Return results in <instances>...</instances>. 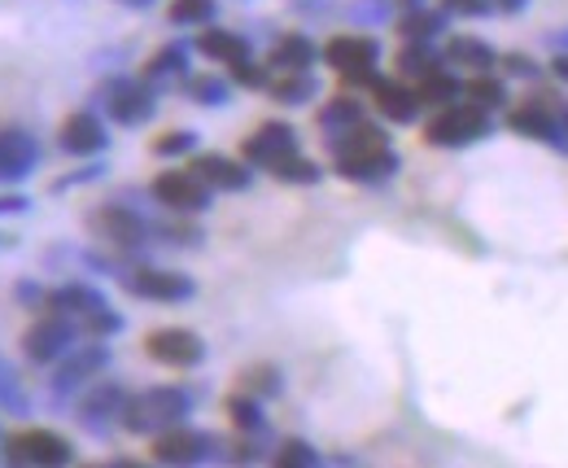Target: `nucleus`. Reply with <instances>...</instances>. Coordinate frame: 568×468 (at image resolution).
<instances>
[{
	"mask_svg": "<svg viewBox=\"0 0 568 468\" xmlns=\"http://www.w3.org/2000/svg\"><path fill=\"white\" fill-rule=\"evenodd\" d=\"M88 228H92V237H96V241H105V246H110V250H118V254H136V250H145V246H149V237H154L149 219H145V215H136L132 206H118V202L96 206V210L88 215Z\"/></svg>",
	"mask_w": 568,
	"mask_h": 468,
	"instance_id": "nucleus-4",
	"label": "nucleus"
},
{
	"mask_svg": "<svg viewBox=\"0 0 568 468\" xmlns=\"http://www.w3.org/2000/svg\"><path fill=\"white\" fill-rule=\"evenodd\" d=\"M323 61L341 75V79H350V83H376L380 75H376V61H380V44L372 39V35H332L328 44H323Z\"/></svg>",
	"mask_w": 568,
	"mask_h": 468,
	"instance_id": "nucleus-5",
	"label": "nucleus"
},
{
	"mask_svg": "<svg viewBox=\"0 0 568 468\" xmlns=\"http://www.w3.org/2000/svg\"><path fill=\"white\" fill-rule=\"evenodd\" d=\"M118 4H132V9H149L154 0H118Z\"/></svg>",
	"mask_w": 568,
	"mask_h": 468,
	"instance_id": "nucleus-47",
	"label": "nucleus"
},
{
	"mask_svg": "<svg viewBox=\"0 0 568 468\" xmlns=\"http://www.w3.org/2000/svg\"><path fill=\"white\" fill-rule=\"evenodd\" d=\"M442 9L455 13V18H490L495 13L490 0H442Z\"/></svg>",
	"mask_w": 568,
	"mask_h": 468,
	"instance_id": "nucleus-42",
	"label": "nucleus"
},
{
	"mask_svg": "<svg viewBox=\"0 0 568 468\" xmlns=\"http://www.w3.org/2000/svg\"><path fill=\"white\" fill-rule=\"evenodd\" d=\"M241 153H246V162H250V167L272 171V167L284 162L288 153H297V132H293L288 123H263L254 136H246Z\"/></svg>",
	"mask_w": 568,
	"mask_h": 468,
	"instance_id": "nucleus-14",
	"label": "nucleus"
},
{
	"mask_svg": "<svg viewBox=\"0 0 568 468\" xmlns=\"http://www.w3.org/2000/svg\"><path fill=\"white\" fill-rule=\"evenodd\" d=\"M184 79H189V44H167V48H158V53L149 57V66H145V83H149L154 92L175 88V83H184Z\"/></svg>",
	"mask_w": 568,
	"mask_h": 468,
	"instance_id": "nucleus-21",
	"label": "nucleus"
},
{
	"mask_svg": "<svg viewBox=\"0 0 568 468\" xmlns=\"http://www.w3.org/2000/svg\"><path fill=\"white\" fill-rule=\"evenodd\" d=\"M416 92H420V105L442 110V105H451V101H459V96H464V79H459L455 70L438 66V70H429V75L416 83Z\"/></svg>",
	"mask_w": 568,
	"mask_h": 468,
	"instance_id": "nucleus-26",
	"label": "nucleus"
},
{
	"mask_svg": "<svg viewBox=\"0 0 568 468\" xmlns=\"http://www.w3.org/2000/svg\"><path fill=\"white\" fill-rule=\"evenodd\" d=\"M189 412H193V395H189L184 386H149V390H140V395H127L118 425H123L127 434L154 438V434H162V430H171V425H184Z\"/></svg>",
	"mask_w": 568,
	"mask_h": 468,
	"instance_id": "nucleus-2",
	"label": "nucleus"
},
{
	"mask_svg": "<svg viewBox=\"0 0 568 468\" xmlns=\"http://www.w3.org/2000/svg\"><path fill=\"white\" fill-rule=\"evenodd\" d=\"M154 460L158 465H206V460H219V438L171 425V430L154 434Z\"/></svg>",
	"mask_w": 568,
	"mask_h": 468,
	"instance_id": "nucleus-9",
	"label": "nucleus"
},
{
	"mask_svg": "<svg viewBox=\"0 0 568 468\" xmlns=\"http://www.w3.org/2000/svg\"><path fill=\"white\" fill-rule=\"evenodd\" d=\"M503 70H508L512 79H538V75H543V66H538L534 57H525V53H508V57H503Z\"/></svg>",
	"mask_w": 568,
	"mask_h": 468,
	"instance_id": "nucleus-41",
	"label": "nucleus"
},
{
	"mask_svg": "<svg viewBox=\"0 0 568 468\" xmlns=\"http://www.w3.org/2000/svg\"><path fill=\"white\" fill-rule=\"evenodd\" d=\"M508 127H512L516 136H530V140H538V145H552V149L568 153L565 118H560L552 105H543L538 96H534V101H525V105H516V110L508 114Z\"/></svg>",
	"mask_w": 568,
	"mask_h": 468,
	"instance_id": "nucleus-13",
	"label": "nucleus"
},
{
	"mask_svg": "<svg viewBox=\"0 0 568 468\" xmlns=\"http://www.w3.org/2000/svg\"><path fill=\"white\" fill-rule=\"evenodd\" d=\"M446 9H424V4H411L407 13H402V22H398V31H402V39H438L442 31H446Z\"/></svg>",
	"mask_w": 568,
	"mask_h": 468,
	"instance_id": "nucleus-29",
	"label": "nucleus"
},
{
	"mask_svg": "<svg viewBox=\"0 0 568 468\" xmlns=\"http://www.w3.org/2000/svg\"><path fill=\"white\" fill-rule=\"evenodd\" d=\"M490 132H495L490 110H481V105H473V101H451V105H442V110L429 118L424 140H429L433 149H468V145L486 140Z\"/></svg>",
	"mask_w": 568,
	"mask_h": 468,
	"instance_id": "nucleus-3",
	"label": "nucleus"
},
{
	"mask_svg": "<svg viewBox=\"0 0 568 468\" xmlns=\"http://www.w3.org/2000/svg\"><path fill=\"white\" fill-rule=\"evenodd\" d=\"M123 403H127V390L118 381H92L79 399V421L88 430H105L110 421L123 416Z\"/></svg>",
	"mask_w": 568,
	"mask_h": 468,
	"instance_id": "nucleus-16",
	"label": "nucleus"
},
{
	"mask_svg": "<svg viewBox=\"0 0 568 468\" xmlns=\"http://www.w3.org/2000/svg\"><path fill=\"white\" fill-rule=\"evenodd\" d=\"M197 53H202V57H211V61H219V66H232V61H246L254 48H250V39H246L241 31L211 26V31H202V35H197Z\"/></svg>",
	"mask_w": 568,
	"mask_h": 468,
	"instance_id": "nucleus-22",
	"label": "nucleus"
},
{
	"mask_svg": "<svg viewBox=\"0 0 568 468\" xmlns=\"http://www.w3.org/2000/svg\"><path fill=\"white\" fill-rule=\"evenodd\" d=\"M367 118V110H363V101L359 96H332L323 110H319V127L332 136V132H345V127H354V123H363Z\"/></svg>",
	"mask_w": 568,
	"mask_h": 468,
	"instance_id": "nucleus-31",
	"label": "nucleus"
},
{
	"mask_svg": "<svg viewBox=\"0 0 568 468\" xmlns=\"http://www.w3.org/2000/svg\"><path fill=\"white\" fill-rule=\"evenodd\" d=\"M105 364H110V351L101 346V338H96L92 346H70V351L57 359V381H53V390H57V395H66V390H75V386L92 381Z\"/></svg>",
	"mask_w": 568,
	"mask_h": 468,
	"instance_id": "nucleus-15",
	"label": "nucleus"
},
{
	"mask_svg": "<svg viewBox=\"0 0 568 468\" xmlns=\"http://www.w3.org/2000/svg\"><path fill=\"white\" fill-rule=\"evenodd\" d=\"M560 118H565V132H568V110H565V114H560Z\"/></svg>",
	"mask_w": 568,
	"mask_h": 468,
	"instance_id": "nucleus-48",
	"label": "nucleus"
},
{
	"mask_svg": "<svg viewBox=\"0 0 568 468\" xmlns=\"http://www.w3.org/2000/svg\"><path fill=\"white\" fill-rule=\"evenodd\" d=\"M547 44H552L556 53H568V26L565 31H556V35H547Z\"/></svg>",
	"mask_w": 568,
	"mask_h": 468,
	"instance_id": "nucleus-46",
	"label": "nucleus"
},
{
	"mask_svg": "<svg viewBox=\"0 0 568 468\" xmlns=\"http://www.w3.org/2000/svg\"><path fill=\"white\" fill-rule=\"evenodd\" d=\"M268 92L281 101V105H306L310 96H319V79L310 70H276Z\"/></svg>",
	"mask_w": 568,
	"mask_h": 468,
	"instance_id": "nucleus-27",
	"label": "nucleus"
},
{
	"mask_svg": "<svg viewBox=\"0 0 568 468\" xmlns=\"http://www.w3.org/2000/svg\"><path fill=\"white\" fill-rule=\"evenodd\" d=\"M372 101L389 123H416L420 118V92L407 79H376Z\"/></svg>",
	"mask_w": 568,
	"mask_h": 468,
	"instance_id": "nucleus-18",
	"label": "nucleus"
},
{
	"mask_svg": "<svg viewBox=\"0 0 568 468\" xmlns=\"http://www.w3.org/2000/svg\"><path fill=\"white\" fill-rule=\"evenodd\" d=\"M228 416H232V425L241 430V434H263L268 430V416H263V399L259 395H232L228 399Z\"/></svg>",
	"mask_w": 568,
	"mask_h": 468,
	"instance_id": "nucleus-32",
	"label": "nucleus"
},
{
	"mask_svg": "<svg viewBox=\"0 0 568 468\" xmlns=\"http://www.w3.org/2000/svg\"><path fill=\"white\" fill-rule=\"evenodd\" d=\"M272 460H276L281 468H315L319 465V452H315L310 443H284Z\"/></svg>",
	"mask_w": 568,
	"mask_h": 468,
	"instance_id": "nucleus-39",
	"label": "nucleus"
},
{
	"mask_svg": "<svg viewBox=\"0 0 568 468\" xmlns=\"http://www.w3.org/2000/svg\"><path fill=\"white\" fill-rule=\"evenodd\" d=\"M211 184L193 171V167H184V171H162L158 180H154V202L158 206H167L171 215H202L206 206H211Z\"/></svg>",
	"mask_w": 568,
	"mask_h": 468,
	"instance_id": "nucleus-7",
	"label": "nucleus"
},
{
	"mask_svg": "<svg viewBox=\"0 0 568 468\" xmlns=\"http://www.w3.org/2000/svg\"><path fill=\"white\" fill-rule=\"evenodd\" d=\"M35 162H39L35 136H26V132H18V127H4V132H0V180H4V184L26 180V175L35 171Z\"/></svg>",
	"mask_w": 568,
	"mask_h": 468,
	"instance_id": "nucleus-17",
	"label": "nucleus"
},
{
	"mask_svg": "<svg viewBox=\"0 0 568 468\" xmlns=\"http://www.w3.org/2000/svg\"><path fill=\"white\" fill-rule=\"evenodd\" d=\"M438 66H446V57H438L433 39H407V48L398 53V79H416L420 83Z\"/></svg>",
	"mask_w": 568,
	"mask_h": 468,
	"instance_id": "nucleus-28",
	"label": "nucleus"
},
{
	"mask_svg": "<svg viewBox=\"0 0 568 468\" xmlns=\"http://www.w3.org/2000/svg\"><path fill=\"white\" fill-rule=\"evenodd\" d=\"M323 145L332 153L337 175H345L354 184H380V180H389L398 171V153L389 149L385 127H376L367 118L354 123V127H345V132L323 136Z\"/></svg>",
	"mask_w": 568,
	"mask_h": 468,
	"instance_id": "nucleus-1",
	"label": "nucleus"
},
{
	"mask_svg": "<svg viewBox=\"0 0 568 468\" xmlns=\"http://www.w3.org/2000/svg\"><path fill=\"white\" fill-rule=\"evenodd\" d=\"M184 92H189L197 105H228V96H232L228 79H219V75H189V79H184Z\"/></svg>",
	"mask_w": 568,
	"mask_h": 468,
	"instance_id": "nucleus-33",
	"label": "nucleus"
},
{
	"mask_svg": "<svg viewBox=\"0 0 568 468\" xmlns=\"http://www.w3.org/2000/svg\"><path fill=\"white\" fill-rule=\"evenodd\" d=\"M48 307H53V311H61V316L83 320V316H92V311H101V307H110V303H105V294H101V289H92V285L75 281V285H61V289L48 298Z\"/></svg>",
	"mask_w": 568,
	"mask_h": 468,
	"instance_id": "nucleus-24",
	"label": "nucleus"
},
{
	"mask_svg": "<svg viewBox=\"0 0 568 468\" xmlns=\"http://www.w3.org/2000/svg\"><path fill=\"white\" fill-rule=\"evenodd\" d=\"M272 175L284 180V184H319V180H323V171H319L310 158H302V153H288L284 162H276Z\"/></svg>",
	"mask_w": 568,
	"mask_h": 468,
	"instance_id": "nucleus-35",
	"label": "nucleus"
},
{
	"mask_svg": "<svg viewBox=\"0 0 568 468\" xmlns=\"http://www.w3.org/2000/svg\"><path fill=\"white\" fill-rule=\"evenodd\" d=\"M193 171H197L211 189H224V193H246V189L254 184L250 162H237V158H224V153H202V158H193Z\"/></svg>",
	"mask_w": 568,
	"mask_h": 468,
	"instance_id": "nucleus-19",
	"label": "nucleus"
},
{
	"mask_svg": "<svg viewBox=\"0 0 568 468\" xmlns=\"http://www.w3.org/2000/svg\"><path fill=\"white\" fill-rule=\"evenodd\" d=\"M495 4V13H525L530 9V0H490Z\"/></svg>",
	"mask_w": 568,
	"mask_h": 468,
	"instance_id": "nucleus-43",
	"label": "nucleus"
},
{
	"mask_svg": "<svg viewBox=\"0 0 568 468\" xmlns=\"http://www.w3.org/2000/svg\"><path fill=\"white\" fill-rule=\"evenodd\" d=\"M246 390H250V395H259V399H276V395L284 390L281 368H272V364L250 368V373H246Z\"/></svg>",
	"mask_w": 568,
	"mask_h": 468,
	"instance_id": "nucleus-36",
	"label": "nucleus"
},
{
	"mask_svg": "<svg viewBox=\"0 0 568 468\" xmlns=\"http://www.w3.org/2000/svg\"><path fill=\"white\" fill-rule=\"evenodd\" d=\"M145 355L162 368H197L206 359V342L193 329H154L145 338Z\"/></svg>",
	"mask_w": 568,
	"mask_h": 468,
	"instance_id": "nucleus-12",
	"label": "nucleus"
},
{
	"mask_svg": "<svg viewBox=\"0 0 568 468\" xmlns=\"http://www.w3.org/2000/svg\"><path fill=\"white\" fill-rule=\"evenodd\" d=\"M193 149H197V132H184V127L154 140V153H158V158H184V153H193Z\"/></svg>",
	"mask_w": 568,
	"mask_h": 468,
	"instance_id": "nucleus-37",
	"label": "nucleus"
},
{
	"mask_svg": "<svg viewBox=\"0 0 568 468\" xmlns=\"http://www.w3.org/2000/svg\"><path fill=\"white\" fill-rule=\"evenodd\" d=\"M552 75H556L560 83H568V53H556V57H552Z\"/></svg>",
	"mask_w": 568,
	"mask_h": 468,
	"instance_id": "nucleus-44",
	"label": "nucleus"
},
{
	"mask_svg": "<svg viewBox=\"0 0 568 468\" xmlns=\"http://www.w3.org/2000/svg\"><path fill=\"white\" fill-rule=\"evenodd\" d=\"M105 110L118 127H145L158 114V92L145 79H118L105 92Z\"/></svg>",
	"mask_w": 568,
	"mask_h": 468,
	"instance_id": "nucleus-11",
	"label": "nucleus"
},
{
	"mask_svg": "<svg viewBox=\"0 0 568 468\" xmlns=\"http://www.w3.org/2000/svg\"><path fill=\"white\" fill-rule=\"evenodd\" d=\"M215 0H171V9H167V18L175 22V26H211L215 22Z\"/></svg>",
	"mask_w": 568,
	"mask_h": 468,
	"instance_id": "nucleus-34",
	"label": "nucleus"
},
{
	"mask_svg": "<svg viewBox=\"0 0 568 468\" xmlns=\"http://www.w3.org/2000/svg\"><path fill=\"white\" fill-rule=\"evenodd\" d=\"M4 460L13 465H35V468H57V465H70L75 452L61 434L53 430H18L4 438Z\"/></svg>",
	"mask_w": 568,
	"mask_h": 468,
	"instance_id": "nucleus-8",
	"label": "nucleus"
},
{
	"mask_svg": "<svg viewBox=\"0 0 568 468\" xmlns=\"http://www.w3.org/2000/svg\"><path fill=\"white\" fill-rule=\"evenodd\" d=\"M57 140H61V149H66V153L88 158V153H101L110 136H105V127H101V118H96L92 110H79V114H70V118L61 123Z\"/></svg>",
	"mask_w": 568,
	"mask_h": 468,
	"instance_id": "nucleus-20",
	"label": "nucleus"
},
{
	"mask_svg": "<svg viewBox=\"0 0 568 468\" xmlns=\"http://www.w3.org/2000/svg\"><path fill=\"white\" fill-rule=\"evenodd\" d=\"M79 320L75 316H61V311H48V316H39L31 329H26V338H22V351H26V359H35V364H57L75 342H79Z\"/></svg>",
	"mask_w": 568,
	"mask_h": 468,
	"instance_id": "nucleus-6",
	"label": "nucleus"
},
{
	"mask_svg": "<svg viewBox=\"0 0 568 468\" xmlns=\"http://www.w3.org/2000/svg\"><path fill=\"white\" fill-rule=\"evenodd\" d=\"M123 289L145 303H189L197 294V285L184 272H162V267H127Z\"/></svg>",
	"mask_w": 568,
	"mask_h": 468,
	"instance_id": "nucleus-10",
	"label": "nucleus"
},
{
	"mask_svg": "<svg viewBox=\"0 0 568 468\" xmlns=\"http://www.w3.org/2000/svg\"><path fill=\"white\" fill-rule=\"evenodd\" d=\"M9 210H26V197H22V193H13V197H0V215H9Z\"/></svg>",
	"mask_w": 568,
	"mask_h": 468,
	"instance_id": "nucleus-45",
	"label": "nucleus"
},
{
	"mask_svg": "<svg viewBox=\"0 0 568 468\" xmlns=\"http://www.w3.org/2000/svg\"><path fill=\"white\" fill-rule=\"evenodd\" d=\"M315 57H319V48H315L302 31H288V35H281V39L272 44L268 66H272V70H310Z\"/></svg>",
	"mask_w": 568,
	"mask_h": 468,
	"instance_id": "nucleus-25",
	"label": "nucleus"
},
{
	"mask_svg": "<svg viewBox=\"0 0 568 468\" xmlns=\"http://www.w3.org/2000/svg\"><path fill=\"white\" fill-rule=\"evenodd\" d=\"M464 101H473L481 110H503L508 105V83L495 79V70H481V75H473L464 83Z\"/></svg>",
	"mask_w": 568,
	"mask_h": 468,
	"instance_id": "nucleus-30",
	"label": "nucleus"
},
{
	"mask_svg": "<svg viewBox=\"0 0 568 468\" xmlns=\"http://www.w3.org/2000/svg\"><path fill=\"white\" fill-rule=\"evenodd\" d=\"M228 70H232V79H237L241 88H263V92H268V83H272V66H259L254 57H246V61H232Z\"/></svg>",
	"mask_w": 568,
	"mask_h": 468,
	"instance_id": "nucleus-38",
	"label": "nucleus"
},
{
	"mask_svg": "<svg viewBox=\"0 0 568 468\" xmlns=\"http://www.w3.org/2000/svg\"><path fill=\"white\" fill-rule=\"evenodd\" d=\"M79 329L88 333V338H114L118 329H123V320L110 311V307H101V311H92V316H83L79 320Z\"/></svg>",
	"mask_w": 568,
	"mask_h": 468,
	"instance_id": "nucleus-40",
	"label": "nucleus"
},
{
	"mask_svg": "<svg viewBox=\"0 0 568 468\" xmlns=\"http://www.w3.org/2000/svg\"><path fill=\"white\" fill-rule=\"evenodd\" d=\"M451 66H464V70H473V75H481V70H495L499 66V53L481 39V35H451L446 39V53H442Z\"/></svg>",
	"mask_w": 568,
	"mask_h": 468,
	"instance_id": "nucleus-23",
	"label": "nucleus"
}]
</instances>
